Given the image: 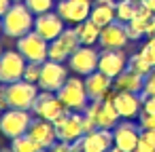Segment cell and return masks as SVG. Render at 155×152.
Segmentation results:
<instances>
[{
  "mask_svg": "<svg viewBox=\"0 0 155 152\" xmlns=\"http://www.w3.org/2000/svg\"><path fill=\"white\" fill-rule=\"evenodd\" d=\"M34 17L36 15L26 7V2H13L2 15V34L9 38H21L34 30Z\"/></svg>",
  "mask_w": 155,
  "mask_h": 152,
  "instance_id": "cell-1",
  "label": "cell"
},
{
  "mask_svg": "<svg viewBox=\"0 0 155 152\" xmlns=\"http://www.w3.org/2000/svg\"><path fill=\"white\" fill-rule=\"evenodd\" d=\"M113 95H115V89L102 99H91L83 110V114L87 118H91L94 125L100 127V129H113L121 120V116H119V112L113 104Z\"/></svg>",
  "mask_w": 155,
  "mask_h": 152,
  "instance_id": "cell-2",
  "label": "cell"
},
{
  "mask_svg": "<svg viewBox=\"0 0 155 152\" xmlns=\"http://www.w3.org/2000/svg\"><path fill=\"white\" fill-rule=\"evenodd\" d=\"M58 97L70 112H83L85 106L91 101L87 95V89H85V80L81 76H68V80L58 91Z\"/></svg>",
  "mask_w": 155,
  "mask_h": 152,
  "instance_id": "cell-3",
  "label": "cell"
},
{
  "mask_svg": "<svg viewBox=\"0 0 155 152\" xmlns=\"http://www.w3.org/2000/svg\"><path fill=\"white\" fill-rule=\"evenodd\" d=\"M5 93H7V106L9 108H17V110H30L41 93L38 85L28 82V80H15L11 85H5Z\"/></svg>",
  "mask_w": 155,
  "mask_h": 152,
  "instance_id": "cell-4",
  "label": "cell"
},
{
  "mask_svg": "<svg viewBox=\"0 0 155 152\" xmlns=\"http://www.w3.org/2000/svg\"><path fill=\"white\" fill-rule=\"evenodd\" d=\"M32 118H34V114L30 110L7 108V110H2V114H0V133L5 137H9V139L26 135Z\"/></svg>",
  "mask_w": 155,
  "mask_h": 152,
  "instance_id": "cell-5",
  "label": "cell"
},
{
  "mask_svg": "<svg viewBox=\"0 0 155 152\" xmlns=\"http://www.w3.org/2000/svg\"><path fill=\"white\" fill-rule=\"evenodd\" d=\"M17 51L26 57V61L43 64L49 59V42L38 32H28L21 38H17Z\"/></svg>",
  "mask_w": 155,
  "mask_h": 152,
  "instance_id": "cell-6",
  "label": "cell"
},
{
  "mask_svg": "<svg viewBox=\"0 0 155 152\" xmlns=\"http://www.w3.org/2000/svg\"><path fill=\"white\" fill-rule=\"evenodd\" d=\"M66 112H70V110H66V106L60 101L58 93H51V91H41L34 106H32V114L36 118H45V120H51V123H55Z\"/></svg>",
  "mask_w": 155,
  "mask_h": 152,
  "instance_id": "cell-7",
  "label": "cell"
},
{
  "mask_svg": "<svg viewBox=\"0 0 155 152\" xmlns=\"http://www.w3.org/2000/svg\"><path fill=\"white\" fill-rule=\"evenodd\" d=\"M26 66H28V61L17 49L15 51H2V55H0V82L11 85L15 80H21Z\"/></svg>",
  "mask_w": 155,
  "mask_h": 152,
  "instance_id": "cell-8",
  "label": "cell"
},
{
  "mask_svg": "<svg viewBox=\"0 0 155 152\" xmlns=\"http://www.w3.org/2000/svg\"><path fill=\"white\" fill-rule=\"evenodd\" d=\"M98 59H100V51L96 47H85L81 45L70 57H68V68L77 74V76H89L91 72L98 70Z\"/></svg>",
  "mask_w": 155,
  "mask_h": 152,
  "instance_id": "cell-9",
  "label": "cell"
},
{
  "mask_svg": "<svg viewBox=\"0 0 155 152\" xmlns=\"http://www.w3.org/2000/svg\"><path fill=\"white\" fill-rule=\"evenodd\" d=\"M66 80H68V68H64V64L51 61V59L43 61V66H41V78H38V89L41 91L58 93Z\"/></svg>",
  "mask_w": 155,
  "mask_h": 152,
  "instance_id": "cell-10",
  "label": "cell"
},
{
  "mask_svg": "<svg viewBox=\"0 0 155 152\" xmlns=\"http://www.w3.org/2000/svg\"><path fill=\"white\" fill-rule=\"evenodd\" d=\"M79 47H81V42H79V36H77L74 28H66L55 40L49 42V59L64 64V61H68V57Z\"/></svg>",
  "mask_w": 155,
  "mask_h": 152,
  "instance_id": "cell-11",
  "label": "cell"
},
{
  "mask_svg": "<svg viewBox=\"0 0 155 152\" xmlns=\"http://www.w3.org/2000/svg\"><path fill=\"white\" fill-rule=\"evenodd\" d=\"M55 131H58V139L60 141H77L85 135V125H83V112H66L64 116H60L55 123Z\"/></svg>",
  "mask_w": 155,
  "mask_h": 152,
  "instance_id": "cell-12",
  "label": "cell"
},
{
  "mask_svg": "<svg viewBox=\"0 0 155 152\" xmlns=\"http://www.w3.org/2000/svg\"><path fill=\"white\" fill-rule=\"evenodd\" d=\"M91 7H94L91 0H58V2H55L58 15H60L66 23H72V26H77V23L89 19Z\"/></svg>",
  "mask_w": 155,
  "mask_h": 152,
  "instance_id": "cell-13",
  "label": "cell"
},
{
  "mask_svg": "<svg viewBox=\"0 0 155 152\" xmlns=\"http://www.w3.org/2000/svg\"><path fill=\"white\" fill-rule=\"evenodd\" d=\"M140 133H142V129H140L138 120H123V118H121V120L113 127L115 146L121 148V150H125V152H134Z\"/></svg>",
  "mask_w": 155,
  "mask_h": 152,
  "instance_id": "cell-14",
  "label": "cell"
},
{
  "mask_svg": "<svg viewBox=\"0 0 155 152\" xmlns=\"http://www.w3.org/2000/svg\"><path fill=\"white\" fill-rule=\"evenodd\" d=\"M125 26H127V36H130V40H140V38H144V36H151L153 26H155V13H151V9H149L144 2H140L138 9H136V15H134L132 21L125 23Z\"/></svg>",
  "mask_w": 155,
  "mask_h": 152,
  "instance_id": "cell-15",
  "label": "cell"
},
{
  "mask_svg": "<svg viewBox=\"0 0 155 152\" xmlns=\"http://www.w3.org/2000/svg\"><path fill=\"white\" fill-rule=\"evenodd\" d=\"M142 93H127V91H115L113 104L123 120H134L142 112Z\"/></svg>",
  "mask_w": 155,
  "mask_h": 152,
  "instance_id": "cell-16",
  "label": "cell"
},
{
  "mask_svg": "<svg viewBox=\"0 0 155 152\" xmlns=\"http://www.w3.org/2000/svg\"><path fill=\"white\" fill-rule=\"evenodd\" d=\"M127 68V55L123 49H102L98 59V70L108 78H117Z\"/></svg>",
  "mask_w": 155,
  "mask_h": 152,
  "instance_id": "cell-17",
  "label": "cell"
},
{
  "mask_svg": "<svg viewBox=\"0 0 155 152\" xmlns=\"http://www.w3.org/2000/svg\"><path fill=\"white\" fill-rule=\"evenodd\" d=\"M66 30V21L58 15V11H49V13H43V15H36L34 17V32H38L47 42L55 40L62 32Z\"/></svg>",
  "mask_w": 155,
  "mask_h": 152,
  "instance_id": "cell-18",
  "label": "cell"
},
{
  "mask_svg": "<svg viewBox=\"0 0 155 152\" xmlns=\"http://www.w3.org/2000/svg\"><path fill=\"white\" fill-rule=\"evenodd\" d=\"M30 139H34L43 150H49L55 141H58V131H55V125L51 120H45V118H32L30 127H28V133H26Z\"/></svg>",
  "mask_w": 155,
  "mask_h": 152,
  "instance_id": "cell-19",
  "label": "cell"
},
{
  "mask_svg": "<svg viewBox=\"0 0 155 152\" xmlns=\"http://www.w3.org/2000/svg\"><path fill=\"white\" fill-rule=\"evenodd\" d=\"M130 42V36H127V26L121 23V21H113L108 26L102 28L100 32V49H125V45Z\"/></svg>",
  "mask_w": 155,
  "mask_h": 152,
  "instance_id": "cell-20",
  "label": "cell"
},
{
  "mask_svg": "<svg viewBox=\"0 0 155 152\" xmlns=\"http://www.w3.org/2000/svg\"><path fill=\"white\" fill-rule=\"evenodd\" d=\"M115 146L113 129H91L81 137V152H106Z\"/></svg>",
  "mask_w": 155,
  "mask_h": 152,
  "instance_id": "cell-21",
  "label": "cell"
},
{
  "mask_svg": "<svg viewBox=\"0 0 155 152\" xmlns=\"http://www.w3.org/2000/svg\"><path fill=\"white\" fill-rule=\"evenodd\" d=\"M83 80H85V89H87L89 99H102V97H106V95L113 91V78H108V76L102 74L100 70L91 72V74L85 76Z\"/></svg>",
  "mask_w": 155,
  "mask_h": 152,
  "instance_id": "cell-22",
  "label": "cell"
},
{
  "mask_svg": "<svg viewBox=\"0 0 155 152\" xmlns=\"http://www.w3.org/2000/svg\"><path fill=\"white\" fill-rule=\"evenodd\" d=\"M115 7H117V0H94L89 19L96 26L104 28V26L115 21Z\"/></svg>",
  "mask_w": 155,
  "mask_h": 152,
  "instance_id": "cell-23",
  "label": "cell"
},
{
  "mask_svg": "<svg viewBox=\"0 0 155 152\" xmlns=\"http://www.w3.org/2000/svg\"><path fill=\"white\" fill-rule=\"evenodd\" d=\"M144 87V76L132 72V70H123L117 78H113V89L115 91H127V93H142Z\"/></svg>",
  "mask_w": 155,
  "mask_h": 152,
  "instance_id": "cell-24",
  "label": "cell"
},
{
  "mask_svg": "<svg viewBox=\"0 0 155 152\" xmlns=\"http://www.w3.org/2000/svg\"><path fill=\"white\" fill-rule=\"evenodd\" d=\"M74 32H77L81 45H85V47H96L98 40H100V32H102V28L96 26L91 19H85V21H81V23L74 26Z\"/></svg>",
  "mask_w": 155,
  "mask_h": 152,
  "instance_id": "cell-25",
  "label": "cell"
},
{
  "mask_svg": "<svg viewBox=\"0 0 155 152\" xmlns=\"http://www.w3.org/2000/svg\"><path fill=\"white\" fill-rule=\"evenodd\" d=\"M138 5L132 2V0H117V7H115V19L121 23H130L132 17L136 15Z\"/></svg>",
  "mask_w": 155,
  "mask_h": 152,
  "instance_id": "cell-26",
  "label": "cell"
},
{
  "mask_svg": "<svg viewBox=\"0 0 155 152\" xmlns=\"http://www.w3.org/2000/svg\"><path fill=\"white\" fill-rule=\"evenodd\" d=\"M127 70H132V72H136V74H140V76H147L151 70H153V66L142 57V53L138 51V53H134V55H130L127 57Z\"/></svg>",
  "mask_w": 155,
  "mask_h": 152,
  "instance_id": "cell-27",
  "label": "cell"
},
{
  "mask_svg": "<svg viewBox=\"0 0 155 152\" xmlns=\"http://www.w3.org/2000/svg\"><path fill=\"white\" fill-rule=\"evenodd\" d=\"M11 150L13 152H43V148L28 135H19V137L11 139Z\"/></svg>",
  "mask_w": 155,
  "mask_h": 152,
  "instance_id": "cell-28",
  "label": "cell"
},
{
  "mask_svg": "<svg viewBox=\"0 0 155 152\" xmlns=\"http://www.w3.org/2000/svg\"><path fill=\"white\" fill-rule=\"evenodd\" d=\"M134 152H155V131H142Z\"/></svg>",
  "mask_w": 155,
  "mask_h": 152,
  "instance_id": "cell-29",
  "label": "cell"
},
{
  "mask_svg": "<svg viewBox=\"0 0 155 152\" xmlns=\"http://www.w3.org/2000/svg\"><path fill=\"white\" fill-rule=\"evenodd\" d=\"M26 7L34 13V15H43V13H49L58 0H24Z\"/></svg>",
  "mask_w": 155,
  "mask_h": 152,
  "instance_id": "cell-30",
  "label": "cell"
},
{
  "mask_svg": "<svg viewBox=\"0 0 155 152\" xmlns=\"http://www.w3.org/2000/svg\"><path fill=\"white\" fill-rule=\"evenodd\" d=\"M47 152H81V139H77V141H55Z\"/></svg>",
  "mask_w": 155,
  "mask_h": 152,
  "instance_id": "cell-31",
  "label": "cell"
},
{
  "mask_svg": "<svg viewBox=\"0 0 155 152\" xmlns=\"http://www.w3.org/2000/svg\"><path fill=\"white\" fill-rule=\"evenodd\" d=\"M41 66H43V64L28 61V66H26V70H24V80L38 85V78H41Z\"/></svg>",
  "mask_w": 155,
  "mask_h": 152,
  "instance_id": "cell-32",
  "label": "cell"
},
{
  "mask_svg": "<svg viewBox=\"0 0 155 152\" xmlns=\"http://www.w3.org/2000/svg\"><path fill=\"white\" fill-rule=\"evenodd\" d=\"M140 53H142V57L155 68V38H149V40L140 47Z\"/></svg>",
  "mask_w": 155,
  "mask_h": 152,
  "instance_id": "cell-33",
  "label": "cell"
},
{
  "mask_svg": "<svg viewBox=\"0 0 155 152\" xmlns=\"http://www.w3.org/2000/svg\"><path fill=\"white\" fill-rule=\"evenodd\" d=\"M138 125H140L142 131H155V114L140 112V116H138Z\"/></svg>",
  "mask_w": 155,
  "mask_h": 152,
  "instance_id": "cell-34",
  "label": "cell"
},
{
  "mask_svg": "<svg viewBox=\"0 0 155 152\" xmlns=\"http://www.w3.org/2000/svg\"><path fill=\"white\" fill-rule=\"evenodd\" d=\"M142 95L149 97V95H155V68L144 76V87H142Z\"/></svg>",
  "mask_w": 155,
  "mask_h": 152,
  "instance_id": "cell-35",
  "label": "cell"
},
{
  "mask_svg": "<svg viewBox=\"0 0 155 152\" xmlns=\"http://www.w3.org/2000/svg\"><path fill=\"white\" fill-rule=\"evenodd\" d=\"M142 97H144V95H142ZM142 112L155 114V95H149V97L142 99Z\"/></svg>",
  "mask_w": 155,
  "mask_h": 152,
  "instance_id": "cell-36",
  "label": "cell"
},
{
  "mask_svg": "<svg viewBox=\"0 0 155 152\" xmlns=\"http://www.w3.org/2000/svg\"><path fill=\"white\" fill-rule=\"evenodd\" d=\"M0 108L2 110H7L9 106H7V93H5V85H0Z\"/></svg>",
  "mask_w": 155,
  "mask_h": 152,
  "instance_id": "cell-37",
  "label": "cell"
},
{
  "mask_svg": "<svg viewBox=\"0 0 155 152\" xmlns=\"http://www.w3.org/2000/svg\"><path fill=\"white\" fill-rule=\"evenodd\" d=\"M11 5H13V0H0V17H2V15L9 11Z\"/></svg>",
  "mask_w": 155,
  "mask_h": 152,
  "instance_id": "cell-38",
  "label": "cell"
},
{
  "mask_svg": "<svg viewBox=\"0 0 155 152\" xmlns=\"http://www.w3.org/2000/svg\"><path fill=\"white\" fill-rule=\"evenodd\" d=\"M144 5L151 9V13H155V0H144Z\"/></svg>",
  "mask_w": 155,
  "mask_h": 152,
  "instance_id": "cell-39",
  "label": "cell"
},
{
  "mask_svg": "<svg viewBox=\"0 0 155 152\" xmlns=\"http://www.w3.org/2000/svg\"><path fill=\"white\" fill-rule=\"evenodd\" d=\"M106 152H125V150H121V148H117V146H113L110 150H106Z\"/></svg>",
  "mask_w": 155,
  "mask_h": 152,
  "instance_id": "cell-40",
  "label": "cell"
},
{
  "mask_svg": "<svg viewBox=\"0 0 155 152\" xmlns=\"http://www.w3.org/2000/svg\"><path fill=\"white\" fill-rule=\"evenodd\" d=\"M0 152H13L11 148H2V150H0Z\"/></svg>",
  "mask_w": 155,
  "mask_h": 152,
  "instance_id": "cell-41",
  "label": "cell"
},
{
  "mask_svg": "<svg viewBox=\"0 0 155 152\" xmlns=\"http://www.w3.org/2000/svg\"><path fill=\"white\" fill-rule=\"evenodd\" d=\"M149 38H155V26H153V32H151V36Z\"/></svg>",
  "mask_w": 155,
  "mask_h": 152,
  "instance_id": "cell-42",
  "label": "cell"
},
{
  "mask_svg": "<svg viewBox=\"0 0 155 152\" xmlns=\"http://www.w3.org/2000/svg\"><path fill=\"white\" fill-rule=\"evenodd\" d=\"M0 34H2V17H0Z\"/></svg>",
  "mask_w": 155,
  "mask_h": 152,
  "instance_id": "cell-43",
  "label": "cell"
},
{
  "mask_svg": "<svg viewBox=\"0 0 155 152\" xmlns=\"http://www.w3.org/2000/svg\"><path fill=\"white\" fill-rule=\"evenodd\" d=\"M132 2H136V5H140V2H144V0H132Z\"/></svg>",
  "mask_w": 155,
  "mask_h": 152,
  "instance_id": "cell-44",
  "label": "cell"
},
{
  "mask_svg": "<svg viewBox=\"0 0 155 152\" xmlns=\"http://www.w3.org/2000/svg\"><path fill=\"white\" fill-rule=\"evenodd\" d=\"M13 2H24V0H13Z\"/></svg>",
  "mask_w": 155,
  "mask_h": 152,
  "instance_id": "cell-45",
  "label": "cell"
},
{
  "mask_svg": "<svg viewBox=\"0 0 155 152\" xmlns=\"http://www.w3.org/2000/svg\"><path fill=\"white\" fill-rule=\"evenodd\" d=\"M0 55H2V47H0Z\"/></svg>",
  "mask_w": 155,
  "mask_h": 152,
  "instance_id": "cell-46",
  "label": "cell"
},
{
  "mask_svg": "<svg viewBox=\"0 0 155 152\" xmlns=\"http://www.w3.org/2000/svg\"><path fill=\"white\" fill-rule=\"evenodd\" d=\"M0 114H2V108H0Z\"/></svg>",
  "mask_w": 155,
  "mask_h": 152,
  "instance_id": "cell-47",
  "label": "cell"
},
{
  "mask_svg": "<svg viewBox=\"0 0 155 152\" xmlns=\"http://www.w3.org/2000/svg\"><path fill=\"white\" fill-rule=\"evenodd\" d=\"M43 152H47V150H43Z\"/></svg>",
  "mask_w": 155,
  "mask_h": 152,
  "instance_id": "cell-48",
  "label": "cell"
},
{
  "mask_svg": "<svg viewBox=\"0 0 155 152\" xmlns=\"http://www.w3.org/2000/svg\"><path fill=\"white\" fill-rule=\"evenodd\" d=\"M0 85H2V82H0Z\"/></svg>",
  "mask_w": 155,
  "mask_h": 152,
  "instance_id": "cell-49",
  "label": "cell"
}]
</instances>
